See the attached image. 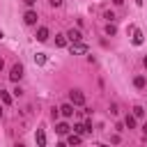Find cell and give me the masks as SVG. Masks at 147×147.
<instances>
[{
  "instance_id": "cell-1",
  "label": "cell",
  "mask_w": 147,
  "mask_h": 147,
  "mask_svg": "<svg viewBox=\"0 0 147 147\" xmlns=\"http://www.w3.org/2000/svg\"><path fill=\"white\" fill-rule=\"evenodd\" d=\"M69 101H71L74 106H83V103H85V94H83L80 90H71V92H69Z\"/></svg>"
},
{
  "instance_id": "cell-2",
  "label": "cell",
  "mask_w": 147,
  "mask_h": 147,
  "mask_svg": "<svg viewBox=\"0 0 147 147\" xmlns=\"http://www.w3.org/2000/svg\"><path fill=\"white\" fill-rule=\"evenodd\" d=\"M9 78H11L14 83H18V80L23 78V64H14L11 71H9Z\"/></svg>"
},
{
  "instance_id": "cell-3",
  "label": "cell",
  "mask_w": 147,
  "mask_h": 147,
  "mask_svg": "<svg viewBox=\"0 0 147 147\" xmlns=\"http://www.w3.org/2000/svg\"><path fill=\"white\" fill-rule=\"evenodd\" d=\"M71 53L83 55V53H87V46H85L83 41H71Z\"/></svg>"
},
{
  "instance_id": "cell-4",
  "label": "cell",
  "mask_w": 147,
  "mask_h": 147,
  "mask_svg": "<svg viewBox=\"0 0 147 147\" xmlns=\"http://www.w3.org/2000/svg\"><path fill=\"white\" fill-rule=\"evenodd\" d=\"M23 21H25V25H34L37 23V11L34 9H28L25 16H23Z\"/></svg>"
},
{
  "instance_id": "cell-5",
  "label": "cell",
  "mask_w": 147,
  "mask_h": 147,
  "mask_svg": "<svg viewBox=\"0 0 147 147\" xmlns=\"http://www.w3.org/2000/svg\"><path fill=\"white\" fill-rule=\"evenodd\" d=\"M60 115H62V117H74V103L60 106Z\"/></svg>"
},
{
  "instance_id": "cell-6",
  "label": "cell",
  "mask_w": 147,
  "mask_h": 147,
  "mask_svg": "<svg viewBox=\"0 0 147 147\" xmlns=\"http://www.w3.org/2000/svg\"><path fill=\"white\" fill-rule=\"evenodd\" d=\"M48 37H51V32H48V28H39L37 30V41H48Z\"/></svg>"
},
{
  "instance_id": "cell-7",
  "label": "cell",
  "mask_w": 147,
  "mask_h": 147,
  "mask_svg": "<svg viewBox=\"0 0 147 147\" xmlns=\"http://www.w3.org/2000/svg\"><path fill=\"white\" fill-rule=\"evenodd\" d=\"M67 39H69V41H80L83 34H80V30H74V28H71V30L67 32Z\"/></svg>"
},
{
  "instance_id": "cell-8",
  "label": "cell",
  "mask_w": 147,
  "mask_h": 147,
  "mask_svg": "<svg viewBox=\"0 0 147 147\" xmlns=\"http://www.w3.org/2000/svg\"><path fill=\"white\" fill-rule=\"evenodd\" d=\"M34 140H37V145H39V147H44V145H46V133H44L41 129H37V133H34Z\"/></svg>"
},
{
  "instance_id": "cell-9",
  "label": "cell",
  "mask_w": 147,
  "mask_h": 147,
  "mask_svg": "<svg viewBox=\"0 0 147 147\" xmlns=\"http://www.w3.org/2000/svg\"><path fill=\"white\" fill-rule=\"evenodd\" d=\"M106 34H108V37H115V34H117V25H115L113 21H108V25H106Z\"/></svg>"
},
{
  "instance_id": "cell-10",
  "label": "cell",
  "mask_w": 147,
  "mask_h": 147,
  "mask_svg": "<svg viewBox=\"0 0 147 147\" xmlns=\"http://www.w3.org/2000/svg\"><path fill=\"white\" fill-rule=\"evenodd\" d=\"M142 41H145V39H142V32H140V30H136V28H133V46H140V44H142Z\"/></svg>"
},
{
  "instance_id": "cell-11",
  "label": "cell",
  "mask_w": 147,
  "mask_h": 147,
  "mask_svg": "<svg viewBox=\"0 0 147 147\" xmlns=\"http://www.w3.org/2000/svg\"><path fill=\"white\" fill-rule=\"evenodd\" d=\"M55 131H57L60 136H67V133H69V124H67V122H60V124L55 126Z\"/></svg>"
},
{
  "instance_id": "cell-12",
  "label": "cell",
  "mask_w": 147,
  "mask_h": 147,
  "mask_svg": "<svg viewBox=\"0 0 147 147\" xmlns=\"http://www.w3.org/2000/svg\"><path fill=\"white\" fill-rule=\"evenodd\" d=\"M133 85H136L138 90H142V87L147 85V80H145V76H136V78H133Z\"/></svg>"
},
{
  "instance_id": "cell-13",
  "label": "cell",
  "mask_w": 147,
  "mask_h": 147,
  "mask_svg": "<svg viewBox=\"0 0 147 147\" xmlns=\"http://www.w3.org/2000/svg\"><path fill=\"white\" fill-rule=\"evenodd\" d=\"M55 46H67V34H55Z\"/></svg>"
},
{
  "instance_id": "cell-14",
  "label": "cell",
  "mask_w": 147,
  "mask_h": 147,
  "mask_svg": "<svg viewBox=\"0 0 147 147\" xmlns=\"http://www.w3.org/2000/svg\"><path fill=\"white\" fill-rule=\"evenodd\" d=\"M124 124H126L129 129H136V115H126V117H124Z\"/></svg>"
},
{
  "instance_id": "cell-15",
  "label": "cell",
  "mask_w": 147,
  "mask_h": 147,
  "mask_svg": "<svg viewBox=\"0 0 147 147\" xmlns=\"http://www.w3.org/2000/svg\"><path fill=\"white\" fill-rule=\"evenodd\" d=\"M0 99H2V103H5V106H9V103H11V94H9V92H2V90H0Z\"/></svg>"
},
{
  "instance_id": "cell-16",
  "label": "cell",
  "mask_w": 147,
  "mask_h": 147,
  "mask_svg": "<svg viewBox=\"0 0 147 147\" xmlns=\"http://www.w3.org/2000/svg\"><path fill=\"white\" fill-rule=\"evenodd\" d=\"M67 142H69V145H80V136H78V133H71V136L67 138Z\"/></svg>"
},
{
  "instance_id": "cell-17",
  "label": "cell",
  "mask_w": 147,
  "mask_h": 147,
  "mask_svg": "<svg viewBox=\"0 0 147 147\" xmlns=\"http://www.w3.org/2000/svg\"><path fill=\"white\" fill-rule=\"evenodd\" d=\"M74 131H76L78 136H85V133H90V131L85 129V124H76V126H74Z\"/></svg>"
},
{
  "instance_id": "cell-18",
  "label": "cell",
  "mask_w": 147,
  "mask_h": 147,
  "mask_svg": "<svg viewBox=\"0 0 147 147\" xmlns=\"http://www.w3.org/2000/svg\"><path fill=\"white\" fill-rule=\"evenodd\" d=\"M34 62L37 64H46V53H37L34 55Z\"/></svg>"
},
{
  "instance_id": "cell-19",
  "label": "cell",
  "mask_w": 147,
  "mask_h": 147,
  "mask_svg": "<svg viewBox=\"0 0 147 147\" xmlns=\"http://www.w3.org/2000/svg\"><path fill=\"white\" fill-rule=\"evenodd\" d=\"M133 115H136V119L142 117V115H145V108H142V106H133Z\"/></svg>"
},
{
  "instance_id": "cell-20",
  "label": "cell",
  "mask_w": 147,
  "mask_h": 147,
  "mask_svg": "<svg viewBox=\"0 0 147 147\" xmlns=\"http://www.w3.org/2000/svg\"><path fill=\"white\" fill-rule=\"evenodd\" d=\"M103 18H108V21H113V18H115V14H113V11H106V14H103Z\"/></svg>"
},
{
  "instance_id": "cell-21",
  "label": "cell",
  "mask_w": 147,
  "mask_h": 147,
  "mask_svg": "<svg viewBox=\"0 0 147 147\" xmlns=\"http://www.w3.org/2000/svg\"><path fill=\"white\" fill-rule=\"evenodd\" d=\"M48 2H51V7H60L62 5V0H48Z\"/></svg>"
},
{
  "instance_id": "cell-22",
  "label": "cell",
  "mask_w": 147,
  "mask_h": 147,
  "mask_svg": "<svg viewBox=\"0 0 147 147\" xmlns=\"http://www.w3.org/2000/svg\"><path fill=\"white\" fill-rule=\"evenodd\" d=\"M25 5H30V7H32V5H34V0H25Z\"/></svg>"
},
{
  "instance_id": "cell-23",
  "label": "cell",
  "mask_w": 147,
  "mask_h": 147,
  "mask_svg": "<svg viewBox=\"0 0 147 147\" xmlns=\"http://www.w3.org/2000/svg\"><path fill=\"white\" fill-rule=\"evenodd\" d=\"M142 133H145V136H147V122H145V126H142Z\"/></svg>"
},
{
  "instance_id": "cell-24",
  "label": "cell",
  "mask_w": 147,
  "mask_h": 147,
  "mask_svg": "<svg viewBox=\"0 0 147 147\" xmlns=\"http://www.w3.org/2000/svg\"><path fill=\"white\" fill-rule=\"evenodd\" d=\"M113 2H115V5H122V2H124V0H113Z\"/></svg>"
},
{
  "instance_id": "cell-25",
  "label": "cell",
  "mask_w": 147,
  "mask_h": 147,
  "mask_svg": "<svg viewBox=\"0 0 147 147\" xmlns=\"http://www.w3.org/2000/svg\"><path fill=\"white\" fill-rule=\"evenodd\" d=\"M142 2H145V0H136V5H142Z\"/></svg>"
},
{
  "instance_id": "cell-26",
  "label": "cell",
  "mask_w": 147,
  "mask_h": 147,
  "mask_svg": "<svg viewBox=\"0 0 147 147\" xmlns=\"http://www.w3.org/2000/svg\"><path fill=\"white\" fill-rule=\"evenodd\" d=\"M142 64H145V69H147V57H145V60H142Z\"/></svg>"
},
{
  "instance_id": "cell-27",
  "label": "cell",
  "mask_w": 147,
  "mask_h": 147,
  "mask_svg": "<svg viewBox=\"0 0 147 147\" xmlns=\"http://www.w3.org/2000/svg\"><path fill=\"white\" fill-rule=\"evenodd\" d=\"M2 67H5V62H2V60H0V69H2Z\"/></svg>"
},
{
  "instance_id": "cell-28",
  "label": "cell",
  "mask_w": 147,
  "mask_h": 147,
  "mask_svg": "<svg viewBox=\"0 0 147 147\" xmlns=\"http://www.w3.org/2000/svg\"><path fill=\"white\" fill-rule=\"evenodd\" d=\"M0 117H2V108H0Z\"/></svg>"
}]
</instances>
